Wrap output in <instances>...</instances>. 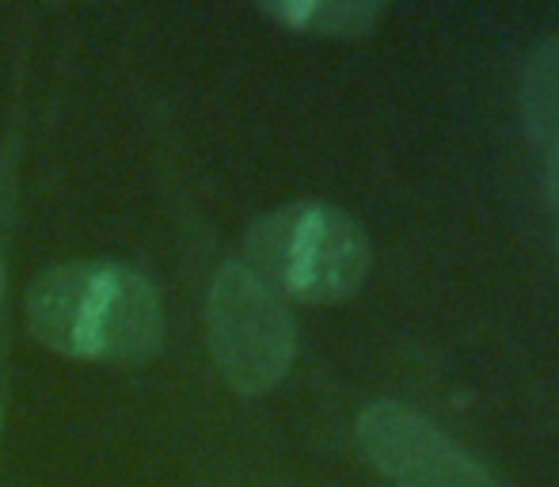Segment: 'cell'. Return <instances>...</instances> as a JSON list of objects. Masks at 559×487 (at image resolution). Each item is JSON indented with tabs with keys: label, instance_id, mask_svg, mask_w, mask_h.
Listing matches in <instances>:
<instances>
[{
	"label": "cell",
	"instance_id": "cell-1",
	"mask_svg": "<svg viewBox=\"0 0 559 487\" xmlns=\"http://www.w3.org/2000/svg\"><path fill=\"white\" fill-rule=\"evenodd\" d=\"M31 332L43 347L92 363H145L164 343L153 282L126 263L50 266L27 294Z\"/></svg>",
	"mask_w": 559,
	"mask_h": 487
},
{
	"label": "cell",
	"instance_id": "cell-2",
	"mask_svg": "<svg viewBox=\"0 0 559 487\" xmlns=\"http://www.w3.org/2000/svg\"><path fill=\"white\" fill-rule=\"evenodd\" d=\"M243 256V266L274 297L335 305L361 289L373 251L361 222L346 210L332 202H289L251 225Z\"/></svg>",
	"mask_w": 559,
	"mask_h": 487
},
{
	"label": "cell",
	"instance_id": "cell-3",
	"mask_svg": "<svg viewBox=\"0 0 559 487\" xmlns=\"http://www.w3.org/2000/svg\"><path fill=\"white\" fill-rule=\"evenodd\" d=\"M210 347L225 381L243 396L271 392L294 363V317L243 263H225L214 278Z\"/></svg>",
	"mask_w": 559,
	"mask_h": 487
},
{
	"label": "cell",
	"instance_id": "cell-4",
	"mask_svg": "<svg viewBox=\"0 0 559 487\" xmlns=\"http://www.w3.org/2000/svg\"><path fill=\"white\" fill-rule=\"evenodd\" d=\"M358 446L396 487H495L491 473L400 400H377L358 415Z\"/></svg>",
	"mask_w": 559,
	"mask_h": 487
},
{
	"label": "cell",
	"instance_id": "cell-5",
	"mask_svg": "<svg viewBox=\"0 0 559 487\" xmlns=\"http://www.w3.org/2000/svg\"><path fill=\"white\" fill-rule=\"evenodd\" d=\"M259 12L297 35L358 38L373 31L384 8L369 4V0H278V4H259Z\"/></svg>",
	"mask_w": 559,
	"mask_h": 487
},
{
	"label": "cell",
	"instance_id": "cell-6",
	"mask_svg": "<svg viewBox=\"0 0 559 487\" xmlns=\"http://www.w3.org/2000/svg\"><path fill=\"white\" fill-rule=\"evenodd\" d=\"M522 122L540 153L559 145V35L533 50L522 73Z\"/></svg>",
	"mask_w": 559,
	"mask_h": 487
},
{
	"label": "cell",
	"instance_id": "cell-7",
	"mask_svg": "<svg viewBox=\"0 0 559 487\" xmlns=\"http://www.w3.org/2000/svg\"><path fill=\"white\" fill-rule=\"evenodd\" d=\"M545 194H548V206L559 217V145L552 153H545Z\"/></svg>",
	"mask_w": 559,
	"mask_h": 487
},
{
	"label": "cell",
	"instance_id": "cell-8",
	"mask_svg": "<svg viewBox=\"0 0 559 487\" xmlns=\"http://www.w3.org/2000/svg\"><path fill=\"white\" fill-rule=\"evenodd\" d=\"M0 289H4V263H0Z\"/></svg>",
	"mask_w": 559,
	"mask_h": 487
},
{
	"label": "cell",
	"instance_id": "cell-9",
	"mask_svg": "<svg viewBox=\"0 0 559 487\" xmlns=\"http://www.w3.org/2000/svg\"><path fill=\"white\" fill-rule=\"evenodd\" d=\"M556 256H559V222H556Z\"/></svg>",
	"mask_w": 559,
	"mask_h": 487
}]
</instances>
